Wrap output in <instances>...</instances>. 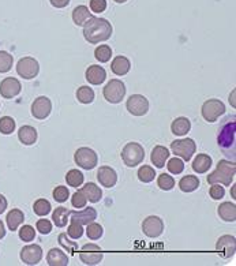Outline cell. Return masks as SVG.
I'll return each instance as SVG.
<instances>
[{"label":"cell","instance_id":"40","mask_svg":"<svg viewBox=\"0 0 236 266\" xmlns=\"http://www.w3.org/2000/svg\"><path fill=\"white\" fill-rule=\"evenodd\" d=\"M12 55H10L8 52L0 51V72H7L10 71L12 67Z\"/></svg>","mask_w":236,"mask_h":266},{"label":"cell","instance_id":"17","mask_svg":"<svg viewBox=\"0 0 236 266\" xmlns=\"http://www.w3.org/2000/svg\"><path fill=\"white\" fill-rule=\"evenodd\" d=\"M70 220L81 225L90 224L97 219V210L94 208H85L83 210H72L70 212Z\"/></svg>","mask_w":236,"mask_h":266},{"label":"cell","instance_id":"44","mask_svg":"<svg viewBox=\"0 0 236 266\" xmlns=\"http://www.w3.org/2000/svg\"><path fill=\"white\" fill-rule=\"evenodd\" d=\"M67 235L70 236L71 239H79L81 236L83 235V228L82 225L78 224V223H74V221H71V224H70V227L67 228Z\"/></svg>","mask_w":236,"mask_h":266},{"label":"cell","instance_id":"41","mask_svg":"<svg viewBox=\"0 0 236 266\" xmlns=\"http://www.w3.org/2000/svg\"><path fill=\"white\" fill-rule=\"evenodd\" d=\"M167 168H168L171 174L179 175L185 171V161L182 159H178V157L171 159L170 161H168V164H167Z\"/></svg>","mask_w":236,"mask_h":266},{"label":"cell","instance_id":"8","mask_svg":"<svg viewBox=\"0 0 236 266\" xmlns=\"http://www.w3.org/2000/svg\"><path fill=\"white\" fill-rule=\"evenodd\" d=\"M79 258L85 265H98L100 262L103 261L104 254L101 247L94 243H87L81 249L79 253Z\"/></svg>","mask_w":236,"mask_h":266},{"label":"cell","instance_id":"55","mask_svg":"<svg viewBox=\"0 0 236 266\" xmlns=\"http://www.w3.org/2000/svg\"><path fill=\"white\" fill-rule=\"evenodd\" d=\"M115 1H116V3H126L127 0H115Z\"/></svg>","mask_w":236,"mask_h":266},{"label":"cell","instance_id":"3","mask_svg":"<svg viewBox=\"0 0 236 266\" xmlns=\"http://www.w3.org/2000/svg\"><path fill=\"white\" fill-rule=\"evenodd\" d=\"M236 165L235 161H227V160H220L217 163V167L208 176V183L209 184H223V186H231V183L235 179Z\"/></svg>","mask_w":236,"mask_h":266},{"label":"cell","instance_id":"21","mask_svg":"<svg viewBox=\"0 0 236 266\" xmlns=\"http://www.w3.org/2000/svg\"><path fill=\"white\" fill-rule=\"evenodd\" d=\"M46 262L49 266H67L68 265V257L60 249H51L48 251Z\"/></svg>","mask_w":236,"mask_h":266},{"label":"cell","instance_id":"42","mask_svg":"<svg viewBox=\"0 0 236 266\" xmlns=\"http://www.w3.org/2000/svg\"><path fill=\"white\" fill-rule=\"evenodd\" d=\"M59 243H60V246L64 247L70 254H75V251H77L78 249V245L75 242L70 241V239L67 238V234H60V235H59Z\"/></svg>","mask_w":236,"mask_h":266},{"label":"cell","instance_id":"45","mask_svg":"<svg viewBox=\"0 0 236 266\" xmlns=\"http://www.w3.org/2000/svg\"><path fill=\"white\" fill-rule=\"evenodd\" d=\"M19 238L23 242H31L36 238V231L31 225H23L19 230Z\"/></svg>","mask_w":236,"mask_h":266},{"label":"cell","instance_id":"35","mask_svg":"<svg viewBox=\"0 0 236 266\" xmlns=\"http://www.w3.org/2000/svg\"><path fill=\"white\" fill-rule=\"evenodd\" d=\"M156 178V171L150 165H144L138 169V179L142 183H150Z\"/></svg>","mask_w":236,"mask_h":266},{"label":"cell","instance_id":"37","mask_svg":"<svg viewBox=\"0 0 236 266\" xmlns=\"http://www.w3.org/2000/svg\"><path fill=\"white\" fill-rule=\"evenodd\" d=\"M86 234L89 239H92V241H97V239H100V238L103 236L104 230L101 225L97 224V223H94V221H92L90 224H87Z\"/></svg>","mask_w":236,"mask_h":266},{"label":"cell","instance_id":"46","mask_svg":"<svg viewBox=\"0 0 236 266\" xmlns=\"http://www.w3.org/2000/svg\"><path fill=\"white\" fill-rule=\"evenodd\" d=\"M86 197H85V194H83L81 190H78L77 193L72 194L71 204L74 208H78V209H79V208H85V206H86Z\"/></svg>","mask_w":236,"mask_h":266},{"label":"cell","instance_id":"19","mask_svg":"<svg viewBox=\"0 0 236 266\" xmlns=\"http://www.w3.org/2000/svg\"><path fill=\"white\" fill-rule=\"evenodd\" d=\"M85 78L89 83L92 85H101L105 78H107V72L101 66H89L86 72H85Z\"/></svg>","mask_w":236,"mask_h":266},{"label":"cell","instance_id":"14","mask_svg":"<svg viewBox=\"0 0 236 266\" xmlns=\"http://www.w3.org/2000/svg\"><path fill=\"white\" fill-rule=\"evenodd\" d=\"M22 90L21 82L16 78L8 77L4 78L1 83H0V94L3 98H12L18 96Z\"/></svg>","mask_w":236,"mask_h":266},{"label":"cell","instance_id":"50","mask_svg":"<svg viewBox=\"0 0 236 266\" xmlns=\"http://www.w3.org/2000/svg\"><path fill=\"white\" fill-rule=\"evenodd\" d=\"M51 4L56 8H64L67 5L70 4V0H49Z\"/></svg>","mask_w":236,"mask_h":266},{"label":"cell","instance_id":"34","mask_svg":"<svg viewBox=\"0 0 236 266\" xmlns=\"http://www.w3.org/2000/svg\"><path fill=\"white\" fill-rule=\"evenodd\" d=\"M111 56H112V49L109 45H100L96 48L94 51V57L97 59L100 63H107V61L111 60Z\"/></svg>","mask_w":236,"mask_h":266},{"label":"cell","instance_id":"7","mask_svg":"<svg viewBox=\"0 0 236 266\" xmlns=\"http://www.w3.org/2000/svg\"><path fill=\"white\" fill-rule=\"evenodd\" d=\"M201 112H202V116L206 122L215 123L221 115L226 113V105H224V102L217 100V98H211V100L204 102V105L201 108Z\"/></svg>","mask_w":236,"mask_h":266},{"label":"cell","instance_id":"51","mask_svg":"<svg viewBox=\"0 0 236 266\" xmlns=\"http://www.w3.org/2000/svg\"><path fill=\"white\" fill-rule=\"evenodd\" d=\"M5 209H7V200H5L4 195L0 194V215L4 212Z\"/></svg>","mask_w":236,"mask_h":266},{"label":"cell","instance_id":"9","mask_svg":"<svg viewBox=\"0 0 236 266\" xmlns=\"http://www.w3.org/2000/svg\"><path fill=\"white\" fill-rule=\"evenodd\" d=\"M74 161H75L78 167L86 169V171H90V169H93L97 165V153L93 149L79 148L74 154Z\"/></svg>","mask_w":236,"mask_h":266},{"label":"cell","instance_id":"49","mask_svg":"<svg viewBox=\"0 0 236 266\" xmlns=\"http://www.w3.org/2000/svg\"><path fill=\"white\" fill-rule=\"evenodd\" d=\"M107 8V0H90V10L93 12H103Z\"/></svg>","mask_w":236,"mask_h":266},{"label":"cell","instance_id":"27","mask_svg":"<svg viewBox=\"0 0 236 266\" xmlns=\"http://www.w3.org/2000/svg\"><path fill=\"white\" fill-rule=\"evenodd\" d=\"M219 216L227 223H234L236 220V205L231 202H224L219 206Z\"/></svg>","mask_w":236,"mask_h":266},{"label":"cell","instance_id":"30","mask_svg":"<svg viewBox=\"0 0 236 266\" xmlns=\"http://www.w3.org/2000/svg\"><path fill=\"white\" fill-rule=\"evenodd\" d=\"M23 220H25V216H23V213L19 209H12L11 212H8L7 219H5L10 231L18 230V227L23 223Z\"/></svg>","mask_w":236,"mask_h":266},{"label":"cell","instance_id":"10","mask_svg":"<svg viewBox=\"0 0 236 266\" xmlns=\"http://www.w3.org/2000/svg\"><path fill=\"white\" fill-rule=\"evenodd\" d=\"M16 72L18 75L25 79H33L40 72V64L33 57H22L16 64Z\"/></svg>","mask_w":236,"mask_h":266},{"label":"cell","instance_id":"24","mask_svg":"<svg viewBox=\"0 0 236 266\" xmlns=\"http://www.w3.org/2000/svg\"><path fill=\"white\" fill-rule=\"evenodd\" d=\"M212 167V157L209 154H198L193 161V169L197 174H206Z\"/></svg>","mask_w":236,"mask_h":266},{"label":"cell","instance_id":"36","mask_svg":"<svg viewBox=\"0 0 236 266\" xmlns=\"http://www.w3.org/2000/svg\"><path fill=\"white\" fill-rule=\"evenodd\" d=\"M52 206L51 204H49V201L46 200H37L36 202H34V205H33V210H34V213H36L37 216H40V217H42V216H46L49 212H51Z\"/></svg>","mask_w":236,"mask_h":266},{"label":"cell","instance_id":"15","mask_svg":"<svg viewBox=\"0 0 236 266\" xmlns=\"http://www.w3.org/2000/svg\"><path fill=\"white\" fill-rule=\"evenodd\" d=\"M21 260L26 265H37L42 260V249L38 245L25 246L21 250Z\"/></svg>","mask_w":236,"mask_h":266},{"label":"cell","instance_id":"33","mask_svg":"<svg viewBox=\"0 0 236 266\" xmlns=\"http://www.w3.org/2000/svg\"><path fill=\"white\" fill-rule=\"evenodd\" d=\"M66 182L68 186L71 187H78V186H82L83 183V174L78 169H71L68 171L66 175Z\"/></svg>","mask_w":236,"mask_h":266},{"label":"cell","instance_id":"12","mask_svg":"<svg viewBox=\"0 0 236 266\" xmlns=\"http://www.w3.org/2000/svg\"><path fill=\"white\" fill-rule=\"evenodd\" d=\"M142 231L148 238H159L164 231V223L157 216H149L142 223Z\"/></svg>","mask_w":236,"mask_h":266},{"label":"cell","instance_id":"28","mask_svg":"<svg viewBox=\"0 0 236 266\" xmlns=\"http://www.w3.org/2000/svg\"><path fill=\"white\" fill-rule=\"evenodd\" d=\"M90 16H92V14H90V11H89L86 5H78L72 11V20L77 26L85 25Z\"/></svg>","mask_w":236,"mask_h":266},{"label":"cell","instance_id":"32","mask_svg":"<svg viewBox=\"0 0 236 266\" xmlns=\"http://www.w3.org/2000/svg\"><path fill=\"white\" fill-rule=\"evenodd\" d=\"M77 98L81 104H90L94 100V92L92 87L81 86L77 90Z\"/></svg>","mask_w":236,"mask_h":266},{"label":"cell","instance_id":"39","mask_svg":"<svg viewBox=\"0 0 236 266\" xmlns=\"http://www.w3.org/2000/svg\"><path fill=\"white\" fill-rule=\"evenodd\" d=\"M157 186L160 189L164 190V191H170L175 187V179L171 176V175L161 174L157 179Z\"/></svg>","mask_w":236,"mask_h":266},{"label":"cell","instance_id":"5","mask_svg":"<svg viewBox=\"0 0 236 266\" xmlns=\"http://www.w3.org/2000/svg\"><path fill=\"white\" fill-rule=\"evenodd\" d=\"M171 150L176 157H180L183 161H190L197 150V145L194 139L191 138L176 139L171 143Z\"/></svg>","mask_w":236,"mask_h":266},{"label":"cell","instance_id":"54","mask_svg":"<svg viewBox=\"0 0 236 266\" xmlns=\"http://www.w3.org/2000/svg\"><path fill=\"white\" fill-rule=\"evenodd\" d=\"M232 198H234V200H235V198H236V197H235V187L232 189Z\"/></svg>","mask_w":236,"mask_h":266},{"label":"cell","instance_id":"53","mask_svg":"<svg viewBox=\"0 0 236 266\" xmlns=\"http://www.w3.org/2000/svg\"><path fill=\"white\" fill-rule=\"evenodd\" d=\"M234 98H235V90L232 92V96H230V101H232V105L235 107V100Z\"/></svg>","mask_w":236,"mask_h":266},{"label":"cell","instance_id":"2","mask_svg":"<svg viewBox=\"0 0 236 266\" xmlns=\"http://www.w3.org/2000/svg\"><path fill=\"white\" fill-rule=\"evenodd\" d=\"M112 36V25L104 18L90 16L83 25V37L89 44H100Z\"/></svg>","mask_w":236,"mask_h":266},{"label":"cell","instance_id":"26","mask_svg":"<svg viewBox=\"0 0 236 266\" xmlns=\"http://www.w3.org/2000/svg\"><path fill=\"white\" fill-rule=\"evenodd\" d=\"M18 138L23 145L30 146L37 141V130L31 126H22L18 131Z\"/></svg>","mask_w":236,"mask_h":266},{"label":"cell","instance_id":"29","mask_svg":"<svg viewBox=\"0 0 236 266\" xmlns=\"http://www.w3.org/2000/svg\"><path fill=\"white\" fill-rule=\"evenodd\" d=\"M200 179L194 176V175H187V176H183L179 182V189L183 191V193H193L195 190L200 187Z\"/></svg>","mask_w":236,"mask_h":266},{"label":"cell","instance_id":"18","mask_svg":"<svg viewBox=\"0 0 236 266\" xmlns=\"http://www.w3.org/2000/svg\"><path fill=\"white\" fill-rule=\"evenodd\" d=\"M97 180L104 187L112 189L113 186L118 183V174L113 168L104 165V167H100L97 171Z\"/></svg>","mask_w":236,"mask_h":266},{"label":"cell","instance_id":"4","mask_svg":"<svg viewBox=\"0 0 236 266\" xmlns=\"http://www.w3.org/2000/svg\"><path fill=\"white\" fill-rule=\"evenodd\" d=\"M145 159V150L138 142H129L122 150V160L127 167H137Z\"/></svg>","mask_w":236,"mask_h":266},{"label":"cell","instance_id":"43","mask_svg":"<svg viewBox=\"0 0 236 266\" xmlns=\"http://www.w3.org/2000/svg\"><path fill=\"white\" fill-rule=\"evenodd\" d=\"M68 197H70V191L67 189L66 186H57L56 189L53 190V200L56 201V202H66L68 200Z\"/></svg>","mask_w":236,"mask_h":266},{"label":"cell","instance_id":"11","mask_svg":"<svg viewBox=\"0 0 236 266\" xmlns=\"http://www.w3.org/2000/svg\"><path fill=\"white\" fill-rule=\"evenodd\" d=\"M126 107L134 116H144L149 111V101L142 94H133L126 102Z\"/></svg>","mask_w":236,"mask_h":266},{"label":"cell","instance_id":"38","mask_svg":"<svg viewBox=\"0 0 236 266\" xmlns=\"http://www.w3.org/2000/svg\"><path fill=\"white\" fill-rule=\"evenodd\" d=\"M15 130V120L10 116H3L0 119V133L8 135Z\"/></svg>","mask_w":236,"mask_h":266},{"label":"cell","instance_id":"47","mask_svg":"<svg viewBox=\"0 0 236 266\" xmlns=\"http://www.w3.org/2000/svg\"><path fill=\"white\" fill-rule=\"evenodd\" d=\"M211 197L213 198V200L219 201L221 200V198H224V195H226V190H224V187L223 186H220V184H212L211 187Z\"/></svg>","mask_w":236,"mask_h":266},{"label":"cell","instance_id":"31","mask_svg":"<svg viewBox=\"0 0 236 266\" xmlns=\"http://www.w3.org/2000/svg\"><path fill=\"white\" fill-rule=\"evenodd\" d=\"M70 212L71 210H68L64 206H59L55 209V212L52 213V219H53V223L56 227L59 228H63V227H66L67 221H68V217H70Z\"/></svg>","mask_w":236,"mask_h":266},{"label":"cell","instance_id":"22","mask_svg":"<svg viewBox=\"0 0 236 266\" xmlns=\"http://www.w3.org/2000/svg\"><path fill=\"white\" fill-rule=\"evenodd\" d=\"M131 68V63L126 56H116L111 63V70L115 75H126Z\"/></svg>","mask_w":236,"mask_h":266},{"label":"cell","instance_id":"20","mask_svg":"<svg viewBox=\"0 0 236 266\" xmlns=\"http://www.w3.org/2000/svg\"><path fill=\"white\" fill-rule=\"evenodd\" d=\"M170 150L165 148V146L157 145V146H154V149L152 150L150 160H152V163L154 164L156 168H163L165 165V161L170 159Z\"/></svg>","mask_w":236,"mask_h":266},{"label":"cell","instance_id":"25","mask_svg":"<svg viewBox=\"0 0 236 266\" xmlns=\"http://www.w3.org/2000/svg\"><path fill=\"white\" fill-rule=\"evenodd\" d=\"M191 130V122L185 116L182 118H176L171 124V131L178 135V137H183Z\"/></svg>","mask_w":236,"mask_h":266},{"label":"cell","instance_id":"23","mask_svg":"<svg viewBox=\"0 0 236 266\" xmlns=\"http://www.w3.org/2000/svg\"><path fill=\"white\" fill-rule=\"evenodd\" d=\"M81 191L85 194L86 200L89 202H92V204H97L103 198V191H101V189L98 187L97 184L94 183H86L81 189Z\"/></svg>","mask_w":236,"mask_h":266},{"label":"cell","instance_id":"48","mask_svg":"<svg viewBox=\"0 0 236 266\" xmlns=\"http://www.w3.org/2000/svg\"><path fill=\"white\" fill-rule=\"evenodd\" d=\"M36 227H37V230H38V232L42 234V235H48V234L52 231L51 221L46 220V219H41V220L37 221Z\"/></svg>","mask_w":236,"mask_h":266},{"label":"cell","instance_id":"16","mask_svg":"<svg viewBox=\"0 0 236 266\" xmlns=\"http://www.w3.org/2000/svg\"><path fill=\"white\" fill-rule=\"evenodd\" d=\"M216 250L219 251V254H221L224 258H231V257H234L236 250L235 238L231 235L221 236L220 239L217 241Z\"/></svg>","mask_w":236,"mask_h":266},{"label":"cell","instance_id":"1","mask_svg":"<svg viewBox=\"0 0 236 266\" xmlns=\"http://www.w3.org/2000/svg\"><path fill=\"white\" fill-rule=\"evenodd\" d=\"M217 143L228 159L235 161L236 159V116L230 115L224 119L219 128Z\"/></svg>","mask_w":236,"mask_h":266},{"label":"cell","instance_id":"6","mask_svg":"<svg viewBox=\"0 0 236 266\" xmlns=\"http://www.w3.org/2000/svg\"><path fill=\"white\" fill-rule=\"evenodd\" d=\"M104 98L111 104H119L126 96V86L120 79H111L103 90Z\"/></svg>","mask_w":236,"mask_h":266},{"label":"cell","instance_id":"52","mask_svg":"<svg viewBox=\"0 0 236 266\" xmlns=\"http://www.w3.org/2000/svg\"><path fill=\"white\" fill-rule=\"evenodd\" d=\"M5 235V230H4V224H3V221L0 220V239H3Z\"/></svg>","mask_w":236,"mask_h":266},{"label":"cell","instance_id":"13","mask_svg":"<svg viewBox=\"0 0 236 266\" xmlns=\"http://www.w3.org/2000/svg\"><path fill=\"white\" fill-rule=\"evenodd\" d=\"M52 111V102L51 100L45 96L37 97L34 102L31 104V115L38 120H42L49 116Z\"/></svg>","mask_w":236,"mask_h":266}]
</instances>
